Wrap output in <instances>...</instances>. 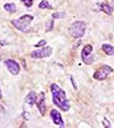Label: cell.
Listing matches in <instances>:
<instances>
[{
    "instance_id": "5",
    "label": "cell",
    "mask_w": 114,
    "mask_h": 128,
    "mask_svg": "<svg viewBox=\"0 0 114 128\" xmlns=\"http://www.w3.org/2000/svg\"><path fill=\"white\" fill-rule=\"evenodd\" d=\"M52 54V48L50 46L43 47L39 50H35L31 52V57L34 59H41L45 58V57H49Z\"/></svg>"
},
{
    "instance_id": "7",
    "label": "cell",
    "mask_w": 114,
    "mask_h": 128,
    "mask_svg": "<svg viewBox=\"0 0 114 128\" xmlns=\"http://www.w3.org/2000/svg\"><path fill=\"white\" fill-rule=\"evenodd\" d=\"M45 93L43 92H41L37 96L36 101H35V104H36L37 108H38L41 115H45V111H46V106H45Z\"/></svg>"
},
{
    "instance_id": "13",
    "label": "cell",
    "mask_w": 114,
    "mask_h": 128,
    "mask_svg": "<svg viewBox=\"0 0 114 128\" xmlns=\"http://www.w3.org/2000/svg\"><path fill=\"white\" fill-rule=\"evenodd\" d=\"M4 8L6 11L10 12V13H15L16 11V5L13 3H10V4H5L4 5Z\"/></svg>"
},
{
    "instance_id": "11",
    "label": "cell",
    "mask_w": 114,
    "mask_h": 128,
    "mask_svg": "<svg viewBox=\"0 0 114 128\" xmlns=\"http://www.w3.org/2000/svg\"><path fill=\"white\" fill-rule=\"evenodd\" d=\"M102 50L108 56H113L114 55V47L112 45L109 44H102Z\"/></svg>"
},
{
    "instance_id": "1",
    "label": "cell",
    "mask_w": 114,
    "mask_h": 128,
    "mask_svg": "<svg viewBox=\"0 0 114 128\" xmlns=\"http://www.w3.org/2000/svg\"><path fill=\"white\" fill-rule=\"evenodd\" d=\"M51 92L52 95L53 104L57 107H59L61 110L67 112L70 108V104L69 100L66 98L65 90L57 84H52L51 86Z\"/></svg>"
},
{
    "instance_id": "2",
    "label": "cell",
    "mask_w": 114,
    "mask_h": 128,
    "mask_svg": "<svg viewBox=\"0 0 114 128\" xmlns=\"http://www.w3.org/2000/svg\"><path fill=\"white\" fill-rule=\"evenodd\" d=\"M33 20H34V16H33L23 15L18 19L12 20L11 23L17 30L23 32H28L31 29L30 25Z\"/></svg>"
},
{
    "instance_id": "4",
    "label": "cell",
    "mask_w": 114,
    "mask_h": 128,
    "mask_svg": "<svg viewBox=\"0 0 114 128\" xmlns=\"http://www.w3.org/2000/svg\"><path fill=\"white\" fill-rule=\"evenodd\" d=\"M113 69L111 68L110 66L108 65H102L100 68H99V70H97L96 72L94 74V78L97 80H105L108 77V75L111 73H112Z\"/></svg>"
},
{
    "instance_id": "14",
    "label": "cell",
    "mask_w": 114,
    "mask_h": 128,
    "mask_svg": "<svg viewBox=\"0 0 114 128\" xmlns=\"http://www.w3.org/2000/svg\"><path fill=\"white\" fill-rule=\"evenodd\" d=\"M39 8L42 10L45 9H48V10H52V6L49 4V2L47 0H42L40 2V4H39Z\"/></svg>"
},
{
    "instance_id": "19",
    "label": "cell",
    "mask_w": 114,
    "mask_h": 128,
    "mask_svg": "<svg viewBox=\"0 0 114 128\" xmlns=\"http://www.w3.org/2000/svg\"><path fill=\"white\" fill-rule=\"evenodd\" d=\"M2 99V90H1V88H0V100Z\"/></svg>"
},
{
    "instance_id": "10",
    "label": "cell",
    "mask_w": 114,
    "mask_h": 128,
    "mask_svg": "<svg viewBox=\"0 0 114 128\" xmlns=\"http://www.w3.org/2000/svg\"><path fill=\"white\" fill-rule=\"evenodd\" d=\"M36 98H37V96H36V93L34 92H31L29 93L28 94L26 98V102L29 106H33L34 104H35V101H36Z\"/></svg>"
},
{
    "instance_id": "8",
    "label": "cell",
    "mask_w": 114,
    "mask_h": 128,
    "mask_svg": "<svg viewBox=\"0 0 114 128\" xmlns=\"http://www.w3.org/2000/svg\"><path fill=\"white\" fill-rule=\"evenodd\" d=\"M6 67H7L8 70L10 71V74L13 75H17L20 73V65L17 62H16L13 59H7L5 62Z\"/></svg>"
},
{
    "instance_id": "12",
    "label": "cell",
    "mask_w": 114,
    "mask_h": 128,
    "mask_svg": "<svg viewBox=\"0 0 114 128\" xmlns=\"http://www.w3.org/2000/svg\"><path fill=\"white\" fill-rule=\"evenodd\" d=\"M100 10L105 12L106 15L111 16L112 14V8L107 3H102L100 4Z\"/></svg>"
},
{
    "instance_id": "15",
    "label": "cell",
    "mask_w": 114,
    "mask_h": 128,
    "mask_svg": "<svg viewBox=\"0 0 114 128\" xmlns=\"http://www.w3.org/2000/svg\"><path fill=\"white\" fill-rule=\"evenodd\" d=\"M52 17L54 18V19L64 18V17H65V13H63V12H56V13L52 14Z\"/></svg>"
},
{
    "instance_id": "17",
    "label": "cell",
    "mask_w": 114,
    "mask_h": 128,
    "mask_svg": "<svg viewBox=\"0 0 114 128\" xmlns=\"http://www.w3.org/2000/svg\"><path fill=\"white\" fill-rule=\"evenodd\" d=\"M45 44H46V41L45 40H40V42L38 43V44H36L34 45L35 47H41V46H44V45H45Z\"/></svg>"
},
{
    "instance_id": "16",
    "label": "cell",
    "mask_w": 114,
    "mask_h": 128,
    "mask_svg": "<svg viewBox=\"0 0 114 128\" xmlns=\"http://www.w3.org/2000/svg\"><path fill=\"white\" fill-rule=\"evenodd\" d=\"M21 1L23 3V4L26 7H31L33 5V1L34 0H21Z\"/></svg>"
},
{
    "instance_id": "9",
    "label": "cell",
    "mask_w": 114,
    "mask_h": 128,
    "mask_svg": "<svg viewBox=\"0 0 114 128\" xmlns=\"http://www.w3.org/2000/svg\"><path fill=\"white\" fill-rule=\"evenodd\" d=\"M50 116H51L52 121L54 122L55 125L60 126H64L65 123H64L63 118H62V115L57 109H52L50 113Z\"/></svg>"
},
{
    "instance_id": "6",
    "label": "cell",
    "mask_w": 114,
    "mask_h": 128,
    "mask_svg": "<svg viewBox=\"0 0 114 128\" xmlns=\"http://www.w3.org/2000/svg\"><path fill=\"white\" fill-rule=\"evenodd\" d=\"M92 51H93L92 45L87 44L83 47V49H82V53H81L82 62H83L85 64H87V65L92 64L94 60V56H92Z\"/></svg>"
},
{
    "instance_id": "20",
    "label": "cell",
    "mask_w": 114,
    "mask_h": 128,
    "mask_svg": "<svg viewBox=\"0 0 114 128\" xmlns=\"http://www.w3.org/2000/svg\"><path fill=\"white\" fill-rule=\"evenodd\" d=\"M0 60H1V57H0Z\"/></svg>"
},
{
    "instance_id": "18",
    "label": "cell",
    "mask_w": 114,
    "mask_h": 128,
    "mask_svg": "<svg viewBox=\"0 0 114 128\" xmlns=\"http://www.w3.org/2000/svg\"><path fill=\"white\" fill-rule=\"evenodd\" d=\"M103 124H104L105 127H111V123H110V121L106 118L104 119V120H103Z\"/></svg>"
},
{
    "instance_id": "3",
    "label": "cell",
    "mask_w": 114,
    "mask_h": 128,
    "mask_svg": "<svg viewBox=\"0 0 114 128\" xmlns=\"http://www.w3.org/2000/svg\"><path fill=\"white\" fill-rule=\"evenodd\" d=\"M85 32H86V23L81 20L74 22L69 28L70 35L75 38H82L85 35Z\"/></svg>"
}]
</instances>
